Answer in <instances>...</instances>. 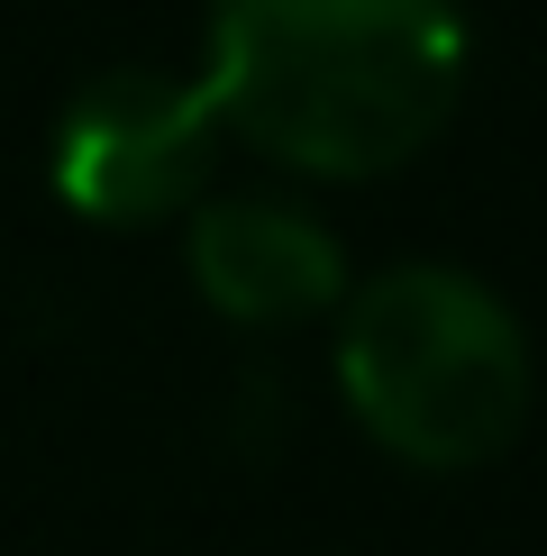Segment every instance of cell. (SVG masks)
I'll return each mask as SVG.
<instances>
[{"label": "cell", "instance_id": "obj_1", "mask_svg": "<svg viewBox=\"0 0 547 556\" xmlns=\"http://www.w3.org/2000/svg\"><path fill=\"white\" fill-rule=\"evenodd\" d=\"M466 83L456 0H219L211 91L219 128L319 182L393 174L447 128Z\"/></svg>", "mask_w": 547, "mask_h": 556}, {"label": "cell", "instance_id": "obj_2", "mask_svg": "<svg viewBox=\"0 0 547 556\" xmlns=\"http://www.w3.org/2000/svg\"><path fill=\"white\" fill-rule=\"evenodd\" d=\"M338 392L356 429L402 466L466 475L493 466L530 420V338L456 265H393L347 292Z\"/></svg>", "mask_w": 547, "mask_h": 556}, {"label": "cell", "instance_id": "obj_3", "mask_svg": "<svg viewBox=\"0 0 547 556\" xmlns=\"http://www.w3.org/2000/svg\"><path fill=\"white\" fill-rule=\"evenodd\" d=\"M219 137L228 128L201 83L119 64V74L74 91V110L55 119L46 174H55V201L91 228H155L211 192Z\"/></svg>", "mask_w": 547, "mask_h": 556}, {"label": "cell", "instance_id": "obj_4", "mask_svg": "<svg viewBox=\"0 0 547 556\" xmlns=\"http://www.w3.org/2000/svg\"><path fill=\"white\" fill-rule=\"evenodd\" d=\"M182 256H192L201 301L238 329H292V319H319L329 301H347V256L302 201H265V192L192 201Z\"/></svg>", "mask_w": 547, "mask_h": 556}]
</instances>
